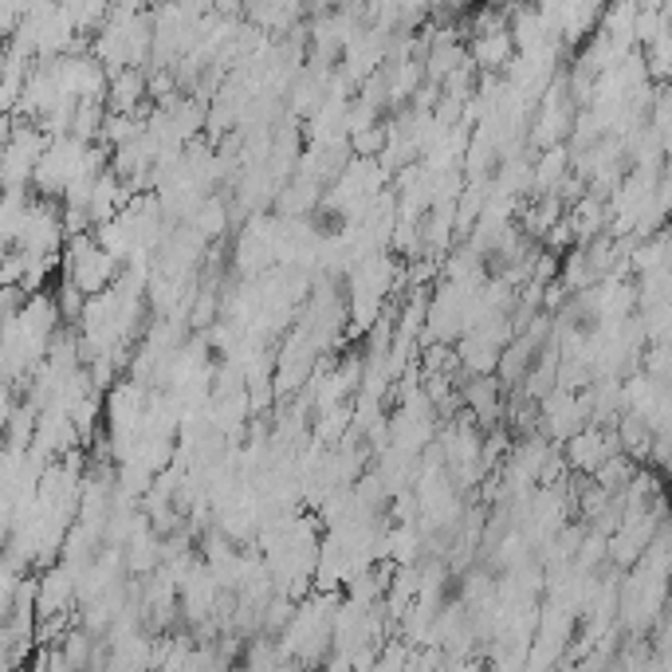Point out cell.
<instances>
[{
	"mask_svg": "<svg viewBox=\"0 0 672 672\" xmlns=\"http://www.w3.org/2000/svg\"><path fill=\"white\" fill-rule=\"evenodd\" d=\"M63 284L75 287L83 299H91V295L106 292V287L114 284V276H119V259L111 256V252L103 248V244L95 241V233H83V236H71L68 241V252H63Z\"/></svg>",
	"mask_w": 672,
	"mask_h": 672,
	"instance_id": "1",
	"label": "cell"
}]
</instances>
